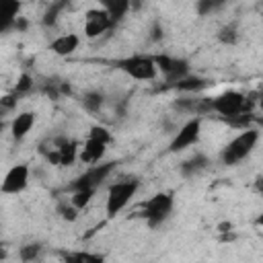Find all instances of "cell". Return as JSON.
<instances>
[{
  "label": "cell",
  "instance_id": "obj_1",
  "mask_svg": "<svg viewBox=\"0 0 263 263\" xmlns=\"http://www.w3.org/2000/svg\"><path fill=\"white\" fill-rule=\"evenodd\" d=\"M253 103L255 99H249L240 90H224L218 97H210V107L220 113V119L234 117L238 113H253Z\"/></svg>",
  "mask_w": 263,
  "mask_h": 263
},
{
  "label": "cell",
  "instance_id": "obj_2",
  "mask_svg": "<svg viewBox=\"0 0 263 263\" xmlns=\"http://www.w3.org/2000/svg\"><path fill=\"white\" fill-rule=\"evenodd\" d=\"M259 142V129L257 127H249V129H242L236 138H232L220 152V160L222 164L226 166H232L236 162H240L242 158H247L253 148L257 146Z\"/></svg>",
  "mask_w": 263,
  "mask_h": 263
},
{
  "label": "cell",
  "instance_id": "obj_3",
  "mask_svg": "<svg viewBox=\"0 0 263 263\" xmlns=\"http://www.w3.org/2000/svg\"><path fill=\"white\" fill-rule=\"evenodd\" d=\"M138 187H140V181H138V179H132V177L113 183V185L109 187V191H107V203H105L107 218L117 216V214L129 203V199L136 195Z\"/></svg>",
  "mask_w": 263,
  "mask_h": 263
},
{
  "label": "cell",
  "instance_id": "obj_4",
  "mask_svg": "<svg viewBox=\"0 0 263 263\" xmlns=\"http://www.w3.org/2000/svg\"><path fill=\"white\" fill-rule=\"evenodd\" d=\"M154 58V64H156V70H160L164 74V84L160 86L162 90H168L173 88L181 78L189 76V64L181 58H171L166 53H158V55H152Z\"/></svg>",
  "mask_w": 263,
  "mask_h": 263
},
{
  "label": "cell",
  "instance_id": "obj_5",
  "mask_svg": "<svg viewBox=\"0 0 263 263\" xmlns=\"http://www.w3.org/2000/svg\"><path fill=\"white\" fill-rule=\"evenodd\" d=\"M115 66L119 70H123L127 76L136 78V80H154V76L158 72L156 70V64H154V58L152 55H144V53L117 60Z\"/></svg>",
  "mask_w": 263,
  "mask_h": 263
},
{
  "label": "cell",
  "instance_id": "obj_6",
  "mask_svg": "<svg viewBox=\"0 0 263 263\" xmlns=\"http://www.w3.org/2000/svg\"><path fill=\"white\" fill-rule=\"evenodd\" d=\"M173 210V195L171 193H156L154 197H150L144 205H142V218L148 222V226H158L160 222H164V218L171 214Z\"/></svg>",
  "mask_w": 263,
  "mask_h": 263
},
{
  "label": "cell",
  "instance_id": "obj_7",
  "mask_svg": "<svg viewBox=\"0 0 263 263\" xmlns=\"http://www.w3.org/2000/svg\"><path fill=\"white\" fill-rule=\"evenodd\" d=\"M115 168V162H103V164H92L88 171H84L74 183H70V191H80V189H92L97 191V187L111 175V171Z\"/></svg>",
  "mask_w": 263,
  "mask_h": 263
},
{
  "label": "cell",
  "instance_id": "obj_8",
  "mask_svg": "<svg viewBox=\"0 0 263 263\" xmlns=\"http://www.w3.org/2000/svg\"><path fill=\"white\" fill-rule=\"evenodd\" d=\"M199 132H201V117H191V119L175 134V138H173L171 144H168V150H171V152H181V150L193 146V144L199 140Z\"/></svg>",
  "mask_w": 263,
  "mask_h": 263
},
{
  "label": "cell",
  "instance_id": "obj_9",
  "mask_svg": "<svg viewBox=\"0 0 263 263\" xmlns=\"http://www.w3.org/2000/svg\"><path fill=\"white\" fill-rule=\"evenodd\" d=\"M29 183V166L27 164H14L8 168L0 183V191L4 195H16L21 193Z\"/></svg>",
  "mask_w": 263,
  "mask_h": 263
},
{
  "label": "cell",
  "instance_id": "obj_10",
  "mask_svg": "<svg viewBox=\"0 0 263 263\" xmlns=\"http://www.w3.org/2000/svg\"><path fill=\"white\" fill-rule=\"evenodd\" d=\"M113 29L109 14L105 12V8H90L84 14V35L88 39H95L99 35H103L105 31Z\"/></svg>",
  "mask_w": 263,
  "mask_h": 263
},
{
  "label": "cell",
  "instance_id": "obj_11",
  "mask_svg": "<svg viewBox=\"0 0 263 263\" xmlns=\"http://www.w3.org/2000/svg\"><path fill=\"white\" fill-rule=\"evenodd\" d=\"M173 107L181 113H189L195 117H201L205 113H212L210 107V97H189V99H177Z\"/></svg>",
  "mask_w": 263,
  "mask_h": 263
},
{
  "label": "cell",
  "instance_id": "obj_12",
  "mask_svg": "<svg viewBox=\"0 0 263 263\" xmlns=\"http://www.w3.org/2000/svg\"><path fill=\"white\" fill-rule=\"evenodd\" d=\"M55 152H58V166H70L78 156V144L68 138H55Z\"/></svg>",
  "mask_w": 263,
  "mask_h": 263
},
{
  "label": "cell",
  "instance_id": "obj_13",
  "mask_svg": "<svg viewBox=\"0 0 263 263\" xmlns=\"http://www.w3.org/2000/svg\"><path fill=\"white\" fill-rule=\"evenodd\" d=\"M80 45V37L74 35V33H64L60 37H55L51 43H49V49L55 53V55H70L78 49Z\"/></svg>",
  "mask_w": 263,
  "mask_h": 263
},
{
  "label": "cell",
  "instance_id": "obj_14",
  "mask_svg": "<svg viewBox=\"0 0 263 263\" xmlns=\"http://www.w3.org/2000/svg\"><path fill=\"white\" fill-rule=\"evenodd\" d=\"M18 8H21V4L14 0H2L0 2V33L14 29V23L18 18Z\"/></svg>",
  "mask_w": 263,
  "mask_h": 263
},
{
  "label": "cell",
  "instance_id": "obj_15",
  "mask_svg": "<svg viewBox=\"0 0 263 263\" xmlns=\"http://www.w3.org/2000/svg\"><path fill=\"white\" fill-rule=\"evenodd\" d=\"M33 123H35V113H33V111H23V113H18V115L12 119V123H10L12 138H14V140H23V138L31 132Z\"/></svg>",
  "mask_w": 263,
  "mask_h": 263
},
{
  "label": "cell",
  "instance_id": "obj_16",
  "mask_svg": "<svg viewBox=\"0 0 263 263\" xmlns=\"http://www.w3.org/2000/svg\"><path fill=\"white\" fill-rule=\"evenodd\" d=\"M105 150H107L105 144H101V142L88 138V140L84 142L82 150L78 152V158H80L82 162H86V164H97V162L105 156Z\"/></svg>",
  "mask_w": 263,
  "mask_h": 263
},
{
  "label": "cell",
  "instance_id": "obj_17",
  "mask_svg": "<svg viewBox=\"0 0 263 263\" xmlns=\"http://www.w3.org/2000/svg\"><path fill=\"white\" fill-rule=\"evenodd\" d=\"M129 6H132V4H129L127 0H109V2L103 4V8H105V12L109 14V21H111L113 27L125 16V12L129 10Z\"/></svg>",
  "mask_w": 263,
  "mask_h": 263
},
{
  "label": "cell",
  "instance_id": "obj_18",
  "mask_svg": "<svg viewBox=\"0 0 263 263\" xmlns=\"http://www.w3.org/2000/svg\"><path fill=\"white\" fill-rule=\"evenodd\" d=\"M205 86H210V82L205 78H199V76H185L181 78L173 88L175 90H183V92H199L203 90Z\"/></svg>",
  "mask_w": 263,
  "mask_h": 263
},
{
  "label": "cell",
  "instance_id": "obj_19",
  "mask_svg": "<svg viewBox=\"0 0 263 263\" xmlns=\"http://www.w3.org/2000/svg\"><path fill=\"white\" fill-rule=\"evenodd\" d=\"M208 164H210V160H208L203 154H195L193 158H189V160H185V162L181 164V173H183L185 177H191V175L203 171Z\"/></svg>",
  "mask_w": 263,
  "mask_h": 263
},
{
  "label": "cell",
  "instance_id": "obj_20",
  "mask_svg": "<svg viewBox=\"0 0 263 263\" xmlns=\"http://www.w3.org/2000/svg\"><path fill=\"white\" fill-rule=\"evenodd\" d=\"M95 191L92 189H80V191H72V197H70V203L76 208V210H82L90 203Z\"/></svg>",
  "mask_w": 263,
  "mask_h": 263
},
{
  "label": "cell",
  "instance_id": "obj_21",
  "mask_svg": "<svg viewBox=\"0 0 263 263\" xmlns=\"http://www.w3.org/2000/svg\"><path fill=\"white\" fill-rule=\"evenodd\" d=\"M224 123H228L230 127H238V129H249V127H253L251 123H253V113H238V115H234V117H226V119H222Z\"/></svg>",
  "mask_w": 263,
  "mask_h": 263
},
{
  "label": "cell",
  "instance_id": "obj_22",
  "mask_svg": "<svg viewBox=\"0 0 263 263\" xmlns=\"http://www.w3.org/2000/svg\"><path fill=\"white\" fill-rule=\"evenodd\" d=\"M82 107L90 113H97L103 107V95L101 92H86L82 97Z\"/></svg>",
  "mask_w": 263,
  "mask_h": 263
},
{
  "label": "cell",
  "instance_id": "obj_23",
  "mask_svg": "<svg viewBox=\"0 0 263 263\" xmlns=\"http://www.w3.org/2000/svg\"><path fill=\"white\" fill-rule=\"evenodd\" d=\"M41 249H43V247H41V242H29V245L21 247L18 255H21V259H23L25 263H31V261H35V259L39 257Z\"/></svg>",
  "mask_w": 263,
  "mask_h": 263
},
{
  "label": "cell",
  "instance_id": "obj_24",
  "mask_svg": "<svg viewBox=\"0 0 263 263\" xmlns=\"http://www.w3.org/2000/svg\"><path fill=\"white\" fill-rule=\"evenodd\" d=\"M88 138L90 140H97V142H101V144H111V140H113V136H111V132L107 129V127H103V125H92L90 127V132H88Z\"/></svg>",
  "mask_w": 263,
  "mask_h": 263
},
{
  "label": "cell",
  "instance_id": "obj_25",
  "mask_svg": "<svg viewBox=\"0 0 263 263\" xmlns=\"http://www.w3.org/2000/svg\"><path fill=\"white\" fill-rule=\"evenodd\" d=\"M218 39H220L222 43H226V45H234V43L238 41V31H236V27H234V25L222 27V29L218 31Z\"/></svg>",
  "mask_w": 263,
  "mask_h": 263
},
{
  "label": "cell",
  "instance_id": "obj_26",
  "mask_svg": "<svg viewBox=\"0 0 263 263\" xmlns=\"http://www.w3.org/2000/svg\"><path fill=\"white\" fill-rule=\"evenodd\" d=\"M66 6V2H55V4H49V8L45 10V14H43V25L45 27H53L55 25V21H58V14H60V10Z\"/></svg>",
  "mask_w": 263,
  "mask_h": 263
},
{
  "label": "cell",
  "instance_id": "obj_27",
  "mask_svg": "<svg viewBox=\"0 0 263 263\" xmlns=\"http://www.w3.org/2000/svg\"><path fill=\"white\" fill-rule=\"evenodd\" d=\"M74 263H105V257L88 251H74Z\"/></svg>",
  "mask_w": 263,
  "mask_h": 263
},
{
  "label": "cell",
  "instance_id": "obj_28",
  "mask_svg": "<svg viewBox=\"0 0 263 263\" xmlns=\"http://www.w3.org/2000/svg\"><path fill=\"white\" fill-rule=\"evenodd\" d=\"M31 88H33V78H31L29 74H21V78L16 80V84H14L12 92H14L16 97H23V95L31 92Z\"/></svg>",
  "mask_w": 263,
  "mask_h": 263
},
{
  "label": "cell",
  "instance_id": "obj_29",
  "mask_svg": "<svg viewBox=\"0 0 263 263\" xmlns=\"http://www.w3.org/2000/svg\"><path fill=\"white\" fill-rule=\"evenodd\" d=\"M58 212H60V216H62L64 220H68V222H74V220L78 218V210H76L72 203H68V205L62 203V205L58 208Z\"/></svg>",
  "mask_w": 263,
  "mask_h": 263
},
{
  "label": "cell",
  "instance_id": "obj_30",
  "mask_svg": "<svg viewBox=\"0 0 263 263\" xmlns=\"http://www.w3.org/2000/svg\"><path fill=\"white\" fill-rule=\"evenodd\" d=\"M16 103H18V97H16L14 92L4 95V97L0 99V111H12V109L16 107Z\"/></svg>",
  "mask_w": 263,
  "mask_h": 263
},
{
  "label": "cell",
  "instance_id": "obj_31",
  "mask_svg": "<svg viewBox=\"0 0 263 263\" xmlns=\"http://www.w3.org/2000/svg\"><path fill=\"white\" fill-rule=\"evenodd\" d=\"M216 6H218L216 2H199V4H197V12H199V14H208V12L214 10Z\"/></svg>",
  "mask_w": 263,
  "mask_h": 263
},
{
  "label": "cell",
  "instance_id": "obj_32",
  "mask_svg": "<svg viewBox=\"0 0 263 263\" xmlns=\"http://www.w3.org/2000/svg\"><path fill=\"white\" fill-rule=\"evenodd\" d=\"M234 230V226H232V222H222V224H218V232H232Z\"/></svg>",
  "mask_w": 263,
  "mask_h": 263
},
{
  "label": "cell",
  "instance_id": "obj_33",
  "mask_svg": "<svg viewBox=\"0 0 263 263\" xmlns=\"http://www.w3.org/2000/svg\"><path fill=\"white\" fill-rule=\"evenodd\" d=\"M150 37H152L154 41L162 39V31H160V27H158V25H154V27H152V35H150Z\"/></svg>",
  "mask_w": 263,
  "mask_h": 263
},
{
  "label": "cell",
  "instance_id": "obj_34",
  "mask_svg": "<svg viewBox=\"0 0 263 263\" xmlns=\"http://www.w3.org/2000/svg\"><path fill=\"white\" fill-rule=\"evenodd\" d=\"M6 255H8V249H6V245H4V242H0V261H2V259H6Z\"/></svg>",
  "mask_w": 263,
  "mask_h": 263
},
{
  "label": "cell",
  "instance_id": "obj_35",
  "mask_svg": "<svg viewBox=\"0 0 263 263\" xmlns=\"http://www.w3.org/2000/svg\"><path fill=\"white\" fill-rule=\"evenodd\" d=\"M2 129H4V121L0 119V132H2Z\"/></svg>",
  "mask_w": 263,
  "mask_h": 263
}]
</instances>
